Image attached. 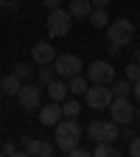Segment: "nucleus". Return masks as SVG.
Returning <instances> with one entry per match:
<instances>
[{"label": "nucleus", "instance_id": "nucleus-6", "mask_svg": "<svg viewBox=\"0 0 140 157\" xmlns=\"http://www.w3.org/2000/svg\"><path fill=\"white\" fill-rule=\"evenodd\" d=\"M53 70H56V76L70 78V76H76V73H81L84 65H81V59H78L76 53H56V59H53Z\"/></svg>", "mask_w": 140, "mask_h": 157}, {"label": "nucleus", "instance_id": "nucleus-2", "mask_svg": "<svg viewBox=\"0 0 140 157\" xmlns=\"http://www.w3.org/2000/svg\"><path fill=\"white\" fill-rule=\"evenodd\" d=\"M107 36H109V45L126 48V45H132V39H134V25L129 23L126 17H118V20H112V23H107Z\"/></svg>", "mask_w": 140, "mask_h": 157}, {"label": "nucleus", "instance_id": "nucleus-33", "mask_svg": "<svg viewBox=\"0 0 140 157\" xmlns=\"http://www.w3.org/2000/svg\"><path fill=\"white\" fill-rule=\"evenodd\" d=\"M134 115H137V121H140V107H137V109H134Z\"/></svg>", "mask_w": 140, "mask_h": 157}, {"label": "nucleus", "instance_id": "nucleus-8", "mask_svg": "<svg viewBox=\"0 0 140 157\" xmlns=\"http://www.w3.org/2000/svg\"><path fill=\"white\" fill-rule=\"evenodd\" d=\"M112 78H115V67H112V62H104V59L93 62L90 70H87L90 84H112Z\"/></svg>", "mask_w": 140, "mask_h": 157}, {"label": "nucleus", "instance_id": "nucleus-34", "mask_svg": "<svg viewBox=\"0 0 140 157\" xmlns=\"http://www.w3.org/2000/svg\"><path fill=\"white\" fill-rule=\"evenodd\" d=\"M0 9H3V0H0Z\"/></svg>", "mask_w": 140, "mask_h": 157}, {"label": "nucleus", "instance_id": "nucleus-12", "mask_svg": "<svg viewBox=\"0 0 140 157\" xmlns=\"http://www.w3.org/2000/svg\"><path fill=\"white\" fill-rule=\"evenodd\" d=\"M59 121H62V104L51 101V104H45L42 109H39V124L42 126H56Z\"/></svg>", "mask_w": 140, "mask_h": 157}, {"label": "nucleus", "instance_id": "nucleus-32", "mask_svg": "<svg viewBox=\"0 0 140 157\" xmlns=\"http://www.w3.org/2000/svg\"><path fill=\"white\" fill-rule=\"evenodd\" d=\"M132 62H137V65H140V48H134V51H132Z\"/></svg>", "mask_w": 140, "mask_h": 157}, {"label": "nucleus", "instance_id": "nucleus-15", "mask_svg": "<svg viewBox=\"0 0 140 157\" xmlns=\"http://www.w3.org/2000/svg\"><path fill=\"white\" fill-rule=\"evenodd\" d=\"M87 87H90V82H87V76H81V73H76V76L67 78V93H73V95H84Z\"/></svg>", "mask_w": 140, "mask_h": 157}, {"label": "nucleus", "instance_id": "nucleus-5", "mask_svg": "<svg viewBox=\"0 0 140 157\" xmlns=\"http://www.w3.org/2000/svg\"><path fill=\"white\" fill-rule=\"evenodd\" d=\"M70 11H65V9H53L51 14H48V34L53 36V39H59V36H67L70 34Z\"/></svg>", "mask_w": 140, "mask_h": 157}, {"label": "nucleus", "instance_id": "nucleus-7", "mask_svg": "<svg viewBox=\"0 0 140 157\" xmlns=\"http://www.w3.org/2000/svg\"><path fill=\"white\" fill-rule=\"evenodd\" d=\"M84 101L90 109H107L109 101H112V90L109 84H90L87 93H84Z\"/></svg>", "mask_w": 140, "mask_h": 157}, {"label": "nucleus", "instance_id": "nucleus-21", "mask_svg": "<svg viewBox=\"0 0 140 157\" xmlns=\"http://www.w3.org/2000/svg\"><path fill=\"white\" fill-rule=\"evenodd\" d=\"M53 76H56L53 65H39V70H36V78H39V84H48V82H53Z\"/></svg>", "mask_w": 140, "mask_h": 157}, {"label": "nucleus", "instance_id": "nucleus-31", "mask_svg": "<svg viewBox=\"0 0 140 157\" xmlns=\"http://www.w3.org/2000/svg\"><path fill=\"white\" fill-rule=\"evenodd\" d=\"M90 3H93V6H101V9H107V6H109V0H90Z\"/></svg>", "mask_w": 140, "mask_h": 157}, {"label": "nucleus", "instance_id": "nucleus-4", "mask_svg": "<svg viewBox=\"0 0 140 157\" xmlns=\"http://www.w3.org/2000/svg\"><path fill=\"white\" fill-rule=\"evenodd\" d=\"M87 135H90V140H93V143H101V140L115 143V137L121 135V126H118L112 118H109V121H90Z\"/></svg>", "mask_w": 140, "mask_h": 157}, {"label": "nucleus", "instance_id": "nucleus-24", "mask_svg": "<svg viewBox=\"0 0 140 157\" xmlns=\"http://www.w3.org/2000/svg\"><path fill=\"white\" fill-rule=\"evenodd\" d=\"M129 154L132 157H140V135H134L132 140H129Z\"/></svg>", "mask_w": 140, "mask_h": 157}, {"label": "nucleus", "instance_id": "nucleus-18", "mask_svg": "<svg viewBox=\"0 0 140 157\" xmlns=\"http://www.w3.org/2000/svg\"><path fill=\"white\" fill-rule=\"evenodd\" d=\"M93 154L95 157H118L121 151H118L109 140H101V143H95V149H93Z\"/></svg>", "mask_w": 140, "mask_h": 157}, {"label": "nucleus", "instance_id": "nucleus-26", "mask_svg": "<svg viewBox=\"0 0 140 157\" xmlns=\"http://www.w3.org/2000/svg\"><path fill=\"white\" fill-rule=\"evenodd\" d=\"M0 154H9V157H14V154H20V149H17L14 143H3V146H0Z\"/></svg>", "mask_w": 140, "mask_h": 157}, {"label": "nucleus", "instance_id": "nucleus-25", "mask_svg": "<svg viewBox=\"0 0 140 157\" xmlns=\"http://www.w3.org/2000/svg\"><path fill=\"white\" fill-rule=\"evenodd\" d=\"M67 154H70V157H87V154H93V151H90V149H84V146H78V143H76V146H73V149H70Z\"/></svg>", "mask_w": 140, "mask_h": 157}, {"label": "nucleus", "instance_id": "nucleus-19", "mask_svg": "<svg viewBox=\"0 0 140 157\" xmlns=\"http://www.w3.org/2000/svg\"><path fill=\"white\" fill-rule=\"evenodd\" d=\"M109 90H112V95H132V82L129 78H112V84H109Z\"/></svg>", "mask_w": 140, "mask_h": 157}, {"label": "nucleus", "instance_id": "nucleus-17", "mask_svg": "<svg viewBox=\"0 0 140 157\" xmlns=\"http://www.w3.org/2000/svg\"><path fill=\"white\" fill-rule=\"evenodd\" d=\"M107 23H109V17H107V9L95 6V9L90 11V25H93V28H107Z\"/></svg>", "mask_w": 140, "mask_h": 157}, {"label": "nucleus", "instance_id": "nucleus-14", "mask_svg": "<svg viewBox=\"0 0 140 157\" xmlns=\"http://www.w3.org/2000/svg\"><path fill=\"white\" fill-rule=\"evenodd\" d=\"M20 87H23V78H20L17 73H11V76H3V78H0V90H3L6 95H17V93H20Z\"/></svg>", "mask_w": 140, "mask_h": 157}, {"label": "nucleus", "instance_id": "nucleus-1", "mask_svg": "<svg viewBox=\"0 0 140 157\" xmlns=\"http://www.w3.org/2000/svg\"><path fill=\"white\" fill-rule=\"evenodd\" d=\"M56 149L59 151H70L78 140H81V126H78V121L76 118H67V121H59L56 126Z\"/></svg>", "mask_w": 140, "mask_h": 157}, {"label": "nucleus", "instance_id": "nucleus-20", "mask_svg": "<svg viewBox=\"0 0 140 157\" xmlns=\"http://www.w3.org/2000/svg\"><path fill=\"white\" fill-rule=\"evenodd\" d=\"M78 112H81V104H78L76 98H65V101H62V115H67V118H76Z\"/></svg>", "mask_w": 140, "mask_h": 157}, {"label": "nucleus", "instance_id": "nucleus-10", "mask_svg": "<svg viewBox=\"0 0 140 157\" xmlns=\"http://www.w3.org/2000/svg\"><path fill=\"white\" fill-rule=\"evenodd\" d=\"M28 157H51L53 154V143L48 140H39V137H23V149Z\"/></svg>", "mask_w": 140, "mask_h": 157}, {"label": "nucleus", "instance_id": "nucleus-28", "mask_svg": "<svg viewBox=\"0 0 140 157\" xmlns=\"http://www.w3.org/2000/svg\"><path fill=\"white\" fill-rule=\"evenodd\" d=\"M132 93H134V101L140 104V78H137V82H132Z\"/></svg>", "mask_w": 140, "mask_h": 157}, {"label": "nucleus", "instance_id": "nucleus-11", "mask_svg": "<svg viewBox=\"0 0 140 157\" xmlns=\"http://www.w3.org/2000/svg\"><path fill=\"white\" fill-rule=\"evenodd\" d=\"M31 56H34V62L36 65H53V59H56V48L51 42H36L31 48Z\"/></svg>", "mask_w": 140, "mask_h": 157}, {"label": "nucleus", "instance_id": "nucleus-27", "mask_svg": "<svg viewBox=\"0 0 140 157\" xmlns=\"http://www.w3.org/2000/svg\"><path fill=\"white\" fill-rule=\"evenodd\" d=\"M3 9H9V11H17V9H20V0H3Z\"/></svg>", "mask_w": 140, "mask_h": 157}, {"label": "nucleus", "instance_id": "nucleus-9", "mask_svg": "<svg viewBox=\"0 0 140 157\" xmlns=\"http://www.w3.org/2000/svg\"><path fill=\"white\" fill-rule=\"evenodd\" d=\"M17 101L23 109H39V101H42V90H39V84H23L17 93Z\"/></svg>", "mask_w": 140, "mask_h": 157}, {"label": "nucleus", "instance_id": "nucleus-30", "mask_svg": "<svg viewBox=\"0 0 140 157\" xmlns=\"http://www.w3.org/2000/svg\"><path fill=\"white\" fill-rule=\"evenodd\" d=\"M121 135H123V137H129V140H132V137H134V135H137V132H134V129H132V126H129V124H126V129H123V132H121Z\"/></svg>", "mask_w": 140, "mask_h": 157}, {"label": "nucleus", "instance_id": "nucleus-16", "mask_svg": "<svg viewBox=\"0 0 140 157\" xmlns=\"http://www.w3.org/2000/svg\"><path fill=\"white\" fill-rule=\"evenodd\" d=\"M67 11H70V17H90L93 3L90 0H67Z\"/></svg>", "mask_w": 140, "mask_h": 157}, {"label": "nucleus", "instance_id": "nucleus-29", "mask_svg": "<svg viewBox=\"0 0 140 157\" xmlns=\"http://www.w3.org/2000/svg\"><path fill=\"white\" fill-rule=\"evenodd\" d=\"M42 3H45L48 11H53V9H59V3H62V0H42Z\"/></svg>", "mask_w": 140, "mask_h": 157}, {"label": "nucleus", "instance_id": "nucleus-22", "mask_svg": "<svg viewBox=\"0 0 140 157\" xmlns=\"http://www.w3.org/2000/svg\"><path fill=\"white\" fill-rule=\"evenodd\" d=\"M123 78H129V82H137V78H140V65H137V62H129V65L123 67Z\"/></svg>", "mask_w": 140, "mask_h": 157}, {"label": "nucleus", "instance_id": "nucleus-3", "mask_svg": "<svg viewBox=\"0 0 140 157\" xmlns=\"http://www.w3.org/2000/svg\"><path fill=\"white\" fill-rule=\"evenodd\" d=\"M109 115H112V121L118 126H126L134 121V107L129 101V95H112V101H109Z\"/></svg>", "mask_w": 140, "mask_h": 157}, {"label": "nucleus", "instance_id": "nucleus-13", "mask_svg": "<svg viewBox=\"0 0 140 157\" xmlns=\"http://www.w3.org/2000/svg\"><path fill=\"white\" fill-rule=\"evenodd\" d=\"M45 90H48V98H51V101H56V104H62L65 98H67V82H62V78H53V82H48Z\"/></svg>", "mask_w": 140, "mask_h": 157}, {"label": "nucleus", "instance_id": "nucleus-23", "mask_svg": "<svg viewBox=\"0 0 140 157\" xmlns=\"http://www.w3.org/2000/svg\"><path fill=\"white\" fill-rule=\"evenodd\" d=\"M14 73H17V76H20V78H23V82H25V78H28V76H31L34 70H31V65L20 62V65H14Z\"/></svg>", "mask_w": 140, "mask_h": 157}]
</instances>
